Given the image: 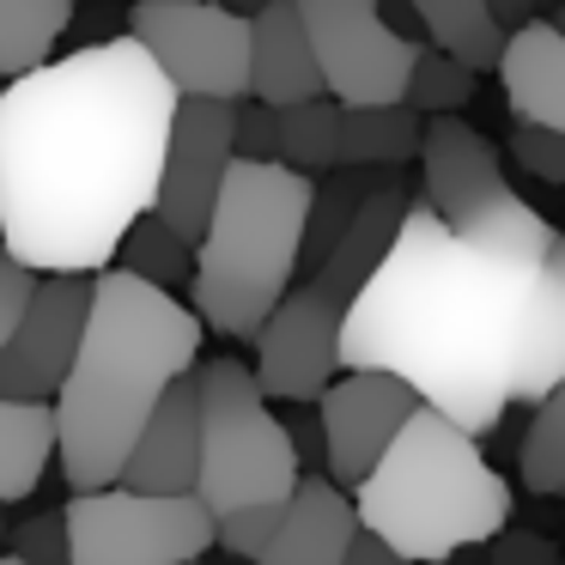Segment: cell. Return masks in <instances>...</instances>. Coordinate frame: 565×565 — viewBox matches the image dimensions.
Segmentation results:
<instances>
[{"label": "cell", "instance_id": "28", "mask_svg": "<svg viewBox=\"0 0 565 565\" xmlns=\"http://www.w3.org/2000/svg\"><path fill=\"white\" fill-rule=\"evenodd\" d=\"M475 98V67H462L456 55L444 50H419L414 55V74H407V104L419 116H456L462 104Z\"/></svg>", "mask_w": 565, "mask_h": 565}, {"label": "cell", "instance_id": "11", "mask_svg": "<svg viewBox=\"0 0 565 565\" xmlns=\"http://www.w3.org/2000/svg\"><path fill=\"white\" fill-rule=\"evenodd\" d=\"M92 310V274H38L13 334L0 347V395H25V402H55L67 365L79 353Z\"/></svg>", "mask_w": 565, "mask_h": 565}, {"label": "cell", "instance_id": "15", "mask_svg": "<svg viewBox=\"0 0 565 565\" xmlns=\"http://www.w3.org/2000/svg\"><path fill=\"white\" fill-rule=\"evenodd\" d=\"M201 480V383L195 371L164 390L122 462V487L135 492H195Z\"/></svg>", "mask_w": 565, "mask_h": 565}, {"label": "cell", "instance_id": "22", "mask_svg": "<svg viewBox=\"0 0 565 565\" xmlns=\"http://www.w3.org/2000/svg\"><path fill=\"white\" fill-rule=\"evenodd\" d=\"M419 19V31H426L431 50L456 55L462 67H475V74H499V55H504V38L511 31L492 19L487 0H407Z\"/></svg>", "mask_w": 565, "mask_h": 565}, {"label": "cell", "instance_id": "42", "mask_svg": "<svg viewBox=\"0 0 565 565\" xmlns=\"http://www.w3.org/2000/svg\"><path fill=\"white\" fill-rule=\"evenodd\" d=\"M232 565H256V559H232Z\"/></svg>", "mask_w": 565, "mask_h": 565}, {"label": "cell", "instance_id": "25", "mask_svg": "<svg viewBox=\"0 0 565 565\" xmlns=\"http://www.w3.org/2000/svg\"><path fill=\"white\" fill-rule=\"evenodd\" d=\"M383 171H353V164H334L329 177H322L317 189H310V213H305V249H298V280H310V274L322 268V256H329L334 244H341L347 220L359 213V201L377 189Z\"/></svg>", "mask_w": 565, "mask_h": 565}, {"label": "cell", "instance_id": "2", "mask_svg": "<svg viewBox=\"0 0 565 565\" xmlns=\"http://www.w3.org/2000/svg\"><path fill=\"white\" fill-rule=\"evenodd\" d=\"M183 92L135 38L0 79V249L31 274H98L152 207Z\"/></svg>", "mask_w": 565, "mask_h": 565}, {"label": "cell", "instance_id": "8", "mask_svg": "<svg viewBox=\"0 0 565 565\" xmlns=\"http://www.w3.org/2000/svg\"><path fill=\"white\" fill-rule=\"evenodd\" d=\"M128 38L183 98H249V19L225 0H135Z\"/></svg>", "mask_w": 565, "mask_h": 565}, {"label": "cell", "instance_id": "29", "mask_svg": "<svg viewBox=\"0 0 565 565\" xmlns=\"http://www.w3.org/2000/svg\"><path fill=\"white\" fill-rule=\"evenodd\" d=\"M511 159H516V171H523V177L565 189V128L516 122V135H511Z\"/></svg>", "mask_w": 565, "mask_h": 565}, {"label": "cell", "instance_id": "4", "mask_svg": "<svg viewBox=\"0 0 565 565\" xmlns=\"http://www.w3.org/2000/svg\"><path fill=\"white\" fill-rule=\"evenodd\" d=\"M353 511L407 565H444L511 523V487L475 431L419 402L377 468L353 487Z\"/></svg>", "mask_w": 565, "mask_h": 565}, {"label": "cell", "instance_id": "32", "mask_svg": "<svg viewBox=\"0 0 565 565\" xmlns=\"http://www.w3.org/2000/svg\"><path fill=\"white\" fill-rule=\"evenodd\" d=\"M232 147H237V159H274V104H262V98L232 104Z\"/></svg>", "mask_w": 565, "mask_h": 565}, {"label": "cell", "instance_id": "35", "mask_svg": "<svg viewBox=\"0 0 565 565\" xmlns=\"http://www.w3.org/2000/svg\"><path fill=\"white\" fill-rule=\"evenodd\" d=\"M341 565H407V559H402V553H395L383 535H371V529L359 523V535L347 541V559H341Z\"/></svg>", "mask_w": 565, "mask_h": 565}, {"label": "cell", "instance_id": "13", "mask_svg": "<svg viewBox=\"0 0 565 565\" xmlns=\"http://www.w3.org/2000/svg\"><path fill=\"white\" fill-rule=\"evenodd\" d=\"M414 407H419V395L395 371H341L317 395L322 462H329L334 487H359L377 468V456L390 450V438L407 426Z\"/></svg>", "mask_w": 565, "mask_h": 565}, {"label": "cell", "instance_id": "33", "mask_svg": "<svg viewBox=\"0 0 565 565\" xmlns=\"http://www.w3.org/2000/svg\"><path fill=\"white\" fill-rule=\"evenodd\" d=\"M31 286H38V274L0 249V347H7V334H13V322H19V310H25Z\"/></svg>", "mask_w": 565, "mask_h": 565}, {"label": "cell", "instance_id": "20", "mask_svg": "<svg viewBox=\"0 0 565 565\" xmlns=\"http://www.w3.org/2000/svg\"><path fill=\"white\" fill-rule=\"evenodd\" d=\"M55 462V402L0 395V504H19L43 487Z\"/></svg>", "mask_w": 565, "mask_h": 565}, {"label": "cell", "instance_id": "40", "mask_svg": "<svg viewBox=\"0 0 565 565\" xmlns=\"http://www.w3.org/2000/svg\"><path fill=\"white\" fill-rule=\"evenodd\" d=\"M0 541H7V504H0Z\"/></svg>", "mask_w": 565, "mask_h": 565}, {"label": "cell", "instance_id": "14", "mask_svg": "<svg viewBox=\"0 0 565 565\" xmlns=\"http://www.w3.org/2000/svg\"><path fill=\"white\" fill-rule=\"evenodd\" d=\"M419 177H426V207L444 213L450 225L475 220V213L499 207L511 195L504 183L499 147H492L480 128H468L462 116H431L426 135H419Z\"/></svg>", "mask_w": 565, "mask_h": 565}, {"label": "cell", "instance_id": "7", "mask_svg": "<svg viewBox=\"0 0 565 565\" xmlns=\"http://www.w3.org/2000/svg\"><path fill=\"white\" fill-rule=\"evenodd\" d=\"M67 565H195L213 547V511L195 492L98 487L67 499Z\"/></svg>", "mask_w": 565, "mask_h": 565}, {"label": "cell", "instance_id": "34", "mask_svg": "<svg viewBox=\"0 0 565 565\" xmlns=\"http://www.w3.org/2000/svg\"><path fill=\"white\" fill-rule=\"evenodd\" d=\"M492 559L499 565H559V553L547 547L541 535H529V529H516V535H492Z\"/></svg>", "mask_w": 565, "mask_h": 565}, {"label": "cell", "instance_id": "38", "mask_svg": "<svg viewBox=\"0 0 565 565\" xmlns=\"http://www.w3.org/2000/svg\"><path fill=\"white\" fill-rule=\"evenodd\" d=\"M0 565H31V559H19V553H0Z\"/></svg>", "mask_w": 565, "mask_h": 565}, {"label": "cell", "instance_id": "19", "mask_svg": "<svg viewBox=\"0 0 565 565\" xmlns=\"http://www.w3.org/2000/svg\"><path fill=\"white\" fill-rule=\"evenodd\" d=\"M499 86L516 122L565 128V31L553 19H529L523 31L504 38Z\"/></svg>", "mask_w": 565, "mask_h": 565}, {"label": "cell", "instance_id": "27", "mask_svg": "<svg viewBox=\"0 0 565 565\" xmlns=\"http://www.w3.org/2000/svg\"><path fill=\"white\" fill-rule=\"evenodd\" d=\"M516 475H523V487L541 492V499L565 492V377L535 402V419H529V431H523V456H516Z\"/></svg>", "mask_w": 565, "mask_h": 565}, {"label": "cell", "instance_id": "43", "mask_svg": "<svg viewBox=\"0 0 565 565\" xmlns=\"http://www.w3.org/2000/svg\"><path fill=\"white\" fill-rule=\"evenodd\" d=\"M195 565H201V559H195Z\"/></svg>", "mask_w": 565, "mask_h": 565}, {"label": "cell", "instance_id": "3", "mask_svg": "<svg viewBox=\"0 0 565 565\" xmlns=\"http://www.w3.org/2000/svg\"><path fill=\"white\" fill-rule=\"evenodd\" d=\"M207 322L195 305H177L164 286L122 268L92 274V310L79 353L55 390V462L74 492H98L122 480L140 426L164 402L177 377L201 359Z\"/></svg>", "mask_w": 565, "mask_h": 565}, {"label": "cell", "instance_id": "12", "mask_svg": "<svg viewBox=\"0 0 565 565\" xmlns=\"http://www.w3.org/2000/svg\"><path fill=\"white\" fill-rule=\"evenodd\" d=\"M232 159H237V147H232V104L225 98H177L152 213H159L177 237L201 244L207 213H213V201H220V183H225V171H232Z\"/></svg>", "mask_w": 565, "mask_h": 565}, {"label": "cell", "instance_id": "23", "mask_svg": "<svg viewBox=\"0 0 565 565\" xmlns=\"http://www.w3.org/2000/svg\"><path fill=\"white\" fill-rule=\"evenodd\" d=\"M274 159L305 177H329L341 164V104L329 92L274 110Z\"/></svg>", "mask_w": 565, "mask_h": 565}, {"label": "cell", "instance_id": "17", "mask_svg": "<svg viewBox=\"0 0 565 565\" xmlns=\"http://www.w3.org/2000/svg\"><path fill=\"white\" fill-rule=\"evenodd\" d=\"M322 92V67L310 50V31L298 19V0H274L249 19V98L262 104H298Z\"/></svg>", "mask_w": 565, "mask_h": 565}, {"label": "cell", "instance_id": "10", "mask_svg": "<svg viewBox=\"0 0 565 565\" xmlns=\"http://www.w3.org/2000/svg\"><path fill=\"white\" fill-rule=\"evenodd\" d=\"M341 317L347 305L317 280H298L262 317L249 341H256V383L268 402H317L341 377Z\"/></svg>", "mask_w": 565, "mask_h": 565}, {"label": "cell", "instance_id": "24", "mask_svg": "<svg viewBox=\"0 0 565 565\" xmlns=\"http://www.w3.org/2000/svg\"><path fill=\"white\" fill-rule=\"evenodd\" d=\"M74 25V0H0V79L43 67Z\"/></svg>", "mask_w": 565, "mask_h": 565}, {"label": "cell", "instance_id": "41", "mask_svg": "<svg viewBox=\"0 0 565 565\" xmlns=\"http://www.w3.org/2000/svg\"><path fill=\"white\" fill-rule=\"evenodd\" d=\"M553 25H559V31H565V7H559V13H553Z\"/></svg>", "mask_w": 565, "mask_h": 565}, {"label": "cell", "instance_id": "16", "mask_svg": "<svg viewBox=\"0 0 565 565\" xmlns=\"http://www.w3.org/2000/svg\"><path fill=\"white\" fill-rule=\"evenodd\" d=\"M353 535H359L353 499L329 475H298L292 499L280 511V529H274L256 565H341Z\"/></svg>", "mask_w": 565, "mask_h": 565}, {"label": "cell", "instance_id": "36", "mask_svg": "<svg viewBox=\"0 0 565 565\" xmlns=\"http://www.w3.org/2000/svg\"><path fill=\"white\" fill-rule=\"evenodd\" d=\"M487 7H492V19H499V25H504V31H523V25H529V19H535V13H541L535 0H487Z\"/></svg>", "mask_w": 565, "mask_h": 565}, {"label": "cell", "instance_id": "9", "mask_svg": "<svg viewBox=\"0 0 565 565\" xmlns=\"http://www.w3.org/2000/svg\"><path fill=\"white\" fill-rule=\"evenodd\" d=\"M310 50L322 67V92L334 104H395L407 98L419 43L383 19V0H298Z\"/></svg>", "mask_w": 565, "mask_h": 565}, {"label": "cell", "instance_id": "18", "mask_svg": "<svg viewBox=\"0 0 565 565\" xmlns=\"http://www.w3.org/2000/svg\"><path fill=\"white\" fill-rule=\"evenodd\" d=\"M407 207H414V195H407V183L395 171H383L377 177V189H371L365 201H359V213L347 220V232H341V244L322 256V268L310 274V280L322 286L329 298H353L359 286L377 274V262L390 256V244H395V232H402V220H407Z\"/></svg>", "mask_w": 565, "mask_h": 565}, {"label": "cell", "instance_id": "39", "mask_svg": "<svg viewBox=\"0 0 565 565\" xmlns=\"http://www.w3.org/2000/svg\"><path fill=\"white\" fill-rule=\"evenodd\" d=\"M535 7H553V13H559V7H565V0H535Z\"/></svg>", "mask_w": 565, "mask_h": 565}, {"label": "cell", "instance_id": "30", "mask_svg": "<svg viewBox=\"0 0 565 565\" xmlns=\"http://www.w3.org/2000/svg\"><path fill=\"white\" fill-rule=\"evenodd\" d=\"M286 504H249V511H232L213 523V547H225L232 559H262V547L274 541Z\"/></svg>", "mask_w": 565, "mask_h": 565}, {"label": "cell", "instance_id": "31", "mask_svg": "<svg viewBox=\"0 0 565 565\" xmlns=\"http://www.w3.org/2000/svg\"><path fill=\"white\" fill-rule=\"evenodd\" d=\"M7 553H19V559H31V565H67V516L43 511V516H31V523L7 529Z\"/></svg>", "mask_w": 565, "mask_h": 565}, {"label": "cell", "instance_id": "37", "mask_svg": "<svg viewBox=\"0 0 565 565\" xmlns=\"http://www.w3.org/2000/svg\"><path fill=\"white\" fill-rule=\"evenodd\" d=\"M225 7H232V13H244V19H256L262 7H274V0H225Z\"/></svg>", "mask_w": 565, "mask_h": 565}, {"label": "cell", "instance_id": "1", "mask_svg": "<svg viewBox=\"0 0 565 565\" xmlns=\"http://www.w3.org/2000/svg\"><path fill=\"white\" fill-rule=\"evenodd\" d=\"M341 371H395L475 438L541 402L565 377V232L516 195L462 225L414 201L347 298Z\"/></svg>", "mask_w": 565, "mask_h": 565}, {"label": "cell", "instance_id": "21", "mask_svg": "<svg viewBox=\"0 0 565 565\" xmlns=\"http://www.w3.org/2000/svg\"><path fill=\"white\" fill-rule=\"evenodd\" d=\"M419 110L407 98L395 104H341V164L353 171H395V164L419 159Z\"/></svg>", "mask_w": 565, "mask_h": 565}, {"label": "cell", "instance_id": "5", "mask_svg": "<svg viewBox=\"0 0 565 565\" xmlns=\"http://www.w3.org/2000/svg\"><path fill=\"white\" fill-rule=\"evenodd\" d=\"M317 177L292 171L280 159H232L220 201L207 213V232L195 244V317L225 341H249L274 305L298 280L305 249V213Z\"/></svg>", "mask_w": 565, "mask_h": 565}, {"label": "cell", "instance_id": "6", "mask_svg": "<svg viewBox=\"0 0 565 565\" xmlns=\"http://www.w3.org/2000/svg\"><path fill=\"white\" fill-rule=\"evenodd\" d=\"M201 383V480L195 499L213 523L249 504H286L298 487V444L274 402L262 395L256 371L237 359H207Z\"/></svg>", "mask_w": 565, "mask_h": 565}, {"label": "cell", "instance_id": "26", "mask_svg": "<svg viewBox=\"0 0 565 565\" xmlns=\"http://www.w3.org/2000/svg\"><path fill=\"white\" fill-rule=\"evenodd\" d=\"M110 268H122V274H140V280H152V286H183L189 274H195V244L189 237H177L171 225L159 220V213H140L135 225L122 232V244H116V262Z\"/></svg>", "mask_w": 565, "mask_h": 565}]
</instances>
